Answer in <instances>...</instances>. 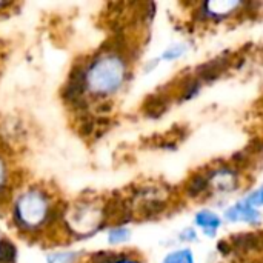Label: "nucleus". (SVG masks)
Segmentation results:
<instances>
[{
	"instance_id": "f257e3e1",
	"label": "nucleus",
	"mask_w": 263,
	"mask_h": 263,
	"mask_svg": "<svg viewBox=\"0 0 263 263\" xmlns=\"http://www.w3.org/2000/svg\"><path fill=\"white\" fill-rule=\"evenodd\" d=\"M126 76L128 65L125 59L116 51H105L97 54L91 62L85 63V66L79 68V71L71 76L68 92L72 100L85 92L106 97L122 88Z\"/></svg>"
},
{
	"instance_id": "f03ea898",
	"label": "nucleus",
	"mask_w": 263,
	"mask_h": 263,
	"mask_svg": "<svg viewBox=\"0 0 263 263\" xmlns=\"http://www.w3.org/2000/svg\"><path fill=\"white\" fill-rule=\"evenodd\" d=\"M55 206L42 188L25 190L12 205V222L25 234H32L45 228L54 217Z\"/></svg>"
},
{
	"instance_id": "7ed1b4c3",
	"label": "nucleus",
	"mask_w": 263,
	"mask_h": 263,
	"mask_svg": "<svg viewBox=\"0 0 263 263\" xmlns=\"http://www.w3.org/2000/svg\"><path fill=\"white\" fill-rule=\"evenodd\" d=\"M227 219L233 220V222H250V223H256L260 219V213L250 206L245 200H242L240 203H237L236 206H233L228 213H227Z\"/></svg>"
},
{
	"instance_id": "20e7f679",
	"label": "nucleus",
	"mask_w": 263,
	"mask_h": 263,
	"mask_svg": "<svg viewBox=\"0 0 263 263\" xmlns=\"http://www.w3.org/2000/svg\"><path fill=\"white\" fill-rule=\"evenodd\" d=\"M196 223L210 233V231H216L220 227V219L211 211H202L196 216Z\"/></svg>"
},
{
	"instance_id": "39448f33",
	"label": "nucleus",
	"mask_w": 263,
	"mask_h": 263,
	"mask_svg": "<svg viewBox=\"0 0 263 263\" xmlns=\"http://www.w3.org/2000/svg\"><path fill=\"white\" fill-rule=\"evenodd\" d=\"M163 263H194V256L190 250H179L168 254Z\"/></svg>"
},
{
	"instance_id": "423d86ee",
	"label": "nucleus",
	"mask_w": 263,
	"mask_h": 263,
	"mask_svg": "<svg viewBox=\"0 0 263 263\" xmlns=\"http://www.w3.org/2000/svg\"><path fill=\"white\" fill-rule=\"evenodd\" d=\"M128 237H129V231L125 230V228H122V227H119V228H114V230L109 233L108 242H109L111 245H119V243L126 242Z\"/></svg>"
},
{
	"instance_id": "0eeeda50",
	"label": "nucleus",
	"mask_w": 263,
	"mask_h": 263,
	"mask_svg": "<svg viewBox=\"0 0 263 263\" xmlns=\"http://www.w3.org/2000/svg\"><path fill=\"white\" fill-rule=\"evenodd\" d=\"M9 185V168L6 160L0 156V196L8 190Z\"/></svg>"
},
{
	"instance_id": "6e6552de",
	"label": "nucleus",
	"mask_w": 263,
	"mask_h": 263,
	"mask_svg": "<svg viewBox=\"0 0 263 263\" xmlns=\"http://www.w3.org/2000/svg\"><path fill=\"white\" fill-rule=\"evenodd\" d=\"M245 202H247L250 206H253V208H256V206H263V186H260L259 190H256L248 199H245Z\"/></svg>"
},
{
	"instance_id": "1a4fd4ad",
	"label": "nucleus",
	"mask_w": 263,
	"mask_h": 263,
	"mask_svg": "<svg viewBox=\"0 0 263 263\" xmlns=\"http://www.w3.org/2000/svg\"><path fill=\"white\" fill-rule=\"evenodd\" d=\"M76 254L74 253H57L49 257V263H72Z\"/></svg>"
},
{
	"instance_id": "9d476101",
	"label": "nucleus",
	"mask_w": 263,
	"mask_h": 263,
	"mask_svg": "<svg viewBox=\"0 0 263 263\" xmlns=\"http://www.w3.org/2000/svg\"><path fill=\"white\" fill-rule=\"evenodd\" d=\"M99 263H139L134 259L129 257H123V256H108L105 259H100Z\"/></svg>"
},
{
	"instance_id": "9b49d317",
	"label": "nucleus",
	"mask_w": 263,
	"mask_h": 263,
	"mask_svg": "<svg viewBox=\"0 0 263 263\" xmlns=\"http://www.w3.org/2000/svg\"><path fill=\"white\" fill-rule=\"evenodd\" d=\"M185 52V49H183V46H176V48H170L165 54H163V59H166V60H174V59H177V57H180L182 54Z\"/></svg>"
},
{
	"instance_id": "f8f14e48",
	"label": "nucleus",
	"mask_w": 263,
	"mask_h": 263,
	"mask_svg": "<svg viewBox=\"0 0 263 263\" xmlns=\"http://www.w3.org/2000/svg\"><path fill=\"white\" fill-rule=\"evenodd\" d=\"M2 240H3V239H0V243H2Z\"/></svg>"
}]
</instances>
